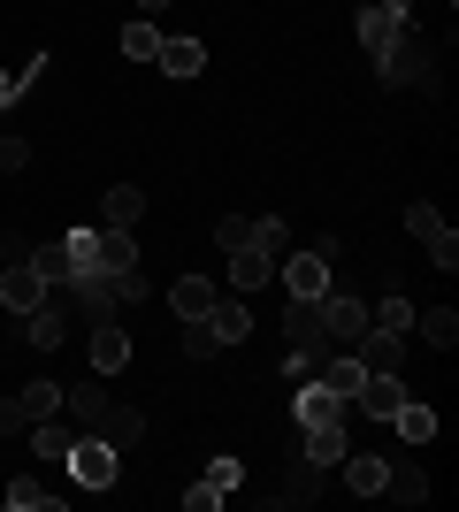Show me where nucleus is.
<instances>
[{
	"instance_id": "5701e85b",
	"label": "nucleus",
	"mask_w": 459,
	"mask_h": 512,
	"mask_svg": "<svg viewBox=\"0 0 459 512\" xmlns=\"http://www.w3.org/2000/svg\"><path fill=\"white\" fill-rule=\"evenodd\" d=\"M31 268L46 276V291H54V283H77V260H69V245H39V253H31Z\"/></svg>"
},
{
	"instance_id": "ddd939ff",
	"label": "nucleus",
	"mask_w": 459,
	"mask_h": 512,
	"mask_svg": "<svg viewBox=\"0 0 459 512\" xmlns=\"http://www.w3.org/2000/svg\"><path fill=\"white\" fill-rule=\"evenodd\" d=\"M138 214H146V192H138V184H115V192L100 199V222H108V230H138Z\"/></svg>"
},
{
	"instance_id": "58836bf2",
	"label": "nucleus",
	"mask_w": 459,
	"mask_h": 512,
	"mask_svg": "<svg viewBox=\"0 0 459 512\" xmlns=\"http://www.w3.org/2000/svg\"><path fill=\"white\" fill-rule=\"evenodd\" d=\"M16 100V69H0V107Z\"/></svg>"
},
{
	"instance_id": "393cba45",
	"label": "nucleus",
	"mask_w": 459,
	"mask_h": 512,
	"mask_svg": "<svg viewBox=\"0 0 459 512\" xmlns=\"http://www.w3.org/2000/svg\"><path fill=\"white\" fill-rule=\"evenodd\" d=\"M123 54H131V62H153V54H161V31H153L146 16H131L123 23Z\"/></svg>"
},
{
	"instance_id": "c9c22d12",
	"label": "nucleus",
	"mask_w": 459,
	"mask_h": 512,
	"mask_svg": "<svg viewBox=\"0 0 459 512\" xmlns=\"http://www.w3.org/2000/svg\"><path fill=\"white\" fill-rule=\"evenodd\" d=\"M215 505H222V497L207 490V482H192V490H184V512H215Z\"/></svg>"
},
{
	"instance_id": "7c9ffc66",
	"label": "nucleus",
	"mask_w": 459,
	"mask_h": 512,
	"mask_svg": "<svg viewBox=\"0 0 459 512\" xmlns=\"http://www.w3.org/2000/svg\"><path fill=\"white\" fill-rule=\"evenodd\" d=\"M215 245H222V253L253 245V222H245V214H222V222H215Z\"/></svg>"
},
{
	"instance_id": "1a4fd4ad",
	"label": "nucleus",
	"mask_w": 459,
	"mask_h": 512,
	"mask_svg": "<svg viewBox=\"0 0 459 512\" xmlns=\"http://www.w3.org/2000/svg\"><path fill=\"white\" fill-rule=\"evenodd\" d=\"M215 299H222V283H207V276H176L169 283V306L184 321H207V306H215Z\"/></svg>"
},
{
	"instance_id": "20e7f679",
	"label": "nucleus",
	"mask_w": 459,
	"mask_h": 512,
	"mask_svg": "<svg viewBox=\"0 0 459 512\" xmlns=\"http://www.w3.org/2000/svg\"><path fill=\"white\" fill-rule=\"evenodd\" d=\"M284 291H291V299H322V291H329V245H322V253H291L284 260Z\"/></svg>"
},
{
	"instance_id": "ea45409f",
	"label": "nucleus",
	"mask_w": 459,
	"mask_h": 512,
	"mask_svg": "<svg viewBox=\"0 0 459 512\" xmlns=\"http://www.w3.org/2000/svg\"><path fill=\"white\" fill-rule=\"evenodd\" d=\"M161 8H169V0H138V16H161Z\"/></svg>"
},
{
	"instance_id": "c756f323",
	"label": "nucleus",
	"mask_w": 459,
	"mask_h": 512,
	"mask_svg": "<svg viewBox=\"0 0 459 512\" xmlns=\"http://www.w3.org/2000/svg\"><path fill=\"white\" fill-rule=\"evenodd\" d=\"M222 344H215V329L207 321H184V360H215Z\"/></svg>"
},
{
	"instance_id": "b1692460",
	"label": "nucleus",
	"mask_w": 459,
	"mask_h": 512,
	"mask_svg": "<svg viewBox=\"0 0 459 512\" xmlns=\"http://www.w3.org/2000/svg\"><path fill=\"white\" fill-rule=\"evenodd\" d=\"M69 444H77V436H69V428L54 421V413H46V421H31V451H39V459H62Z\"/></svg>"
},
{
	"instance_id": "4468645a",
	"label": "nucleus",
	"mask_w": 459,
	"mask_h": 512,
	"mask_svg": "<svg viewBox=\"0 0 459 512\" xmlns=\"http://www.w3.org/2000/svg\"><path fill=\"white\" fill-rule=\"evenodd\" d=\"M345 421H322V428H306V467H337L345 459Z\"/></svg>"
},
{
	"instance_id": "6e6552de",
	"label": "nucleus",
	"mask_w": 459,
	"mask_h": 512,
	"mask_svg": "<svg viewBox=\"0 0 459 512\" xmlns=\"http://www.w3.org/2000/svg\"><path fill=\"white\" fill-rule=\"evenodd\" d=\"M230 283H238V291H268V283H276V253L238 245V253H230Z\"/></svg>"
},
{
	"instance_id": "bb28decb",
	"label": "nucleus",
	"mask_w": 459,
	"mask_h": 512,
	"mask_svg": "<svg viewBox=\"0 0 459 512\" xmlns=\"http://www.w3.org/2000/svg\"><path fill=\"white\" fill-rule=\"evenodd\" d=\"M16 406H23V421H46V413H62V383H31Z\"/></svg>"
},
{
	"instance_id": "9d476101",
	"label": "nucleus",
	"mask_w": 459,
	"mask_h": 512,
	"mask_svg": "<svg viewBox=\"0 0 459 512\" xmlns=\"http://www.w3.org/2000/svg\"><path fill=\"white\" fill-rule=\"evenodd\" d=\"M284 329H291V344H299V352H322V344H329V329H322V299H291Z\"/></svg>"
},
{
	"instance_id": "2f4dec72",
	"label": "nucleus",
	"mask_w": 459,
	"mask_h": 512,
	"mask_svg": "<svg viewBox=\"0 0 459 512\" xmlns=\"http://www.w3.org/2000/svg\"><path fill=\"white\" fill-rule=\"evenodd\" d=\"M199 482H207V490H215V497H230V490H238V482H245V467H238V459H215V467L199 474Z\"/></svg>"
},
{
	"instance_id": "a878e982",
	"label": "nucleus",
	"mask_w": 459,
	"mask_h": 512,
	"mask_svg": "<svg viewBox=\"0 0 459 512\" xmlns=\"http://www.w3.org/2000/svg\"><path fill=\"white\" fill-rule=\"evenodd\" d=\"M368 329H391V337H406V329H414V299H383V306H368Z\"/></svg>"
},
{
	"instance_id": "9b49d317",
	"label": "nucleus",
	"mask_w": 459,
	"mask_h": 512,
	"mask_svg": "<svg viewBox=\"0 0 459 512\" xmlns=\"http://www.w3.org/2000/svg\"><path fill=\"white\" fill-rule=\"evenodd\" d=\"M92 367H100V375H123V367H131V337H123L115 321H92Z\"/></svg>"
},
{
	"instance_id": "f03ea898",
	"label": "nucleus",
	"mask_w": 459,
	"mask_h": 512,
	"mask_svg": "<svg viewBox=\"0 0 459 512\" xmlns=\"http://www.w3.org/2000/svg\"><path fill=\"white\" fill-rule=\"evenodd\" d=\"M360 46H368L375 62H391L398 46H406V0H368L360 8Z\"/></svg>"
},
{
	"instance_id": "2eb2a0df",
	"label": "nucleus",
	"mask_w": 459,
	"mask_h": 512,
	"mask_svg": "<svg viewBox=\"0 0 459 512\" xmlns=\"http://www.w3.org/2000/svg\"><path fill=\"white\" fill-rule=\"evenodd\" d=\"M153 62L169 69V77H199V69H207V46H199V39H161Z\"/></svg>"
},
{
	"instance_id": "4c0bfd02",
	"label": "nucleus",
	"mask_w": 459,
	"mask_h": 512,
	"mask_svg": "<svg viewBox=\"0 0 459 512\" xmlns=\"http://www.w3.org/2000/svg\"><path fill=\"white\" fill-rule=\"evenodd\" d=\"M16 428H31V421H23V406H16V398H0V436H16Z\"/></svg>"
},
{
	"instance_id": "39448f33",
	"label": "nucleus",
	"mask_w": 459,
	"mask_h": 512,
	"mask_svg": "<svg viewBox=\"0 0 459 512\" xmlns=\"http://www.w3.org/2000/svg\"><path fill=\"white\" fill-rule=\"evenodd\" d=\"M352 406L368 413V421H391V413L406 406V383H398V375H360V390H352Z\"/></svg>"
},
{
	"instance_id": "6ab92c4d",
	"label": "nucleus",
	"mask_w": 459,
	"mask_h": 512,
	"mask_svg": "<svg viewBox=\"0 0 459 512\" xmlns=\"http://www.w3.org/2000/svg\"><path fill=\"white\" fill-rule=\"evenodd\" d=\"M383 490H391L398 505H421V497H429V474H421L414 459H398V467H383Z\"/></svg>"
},
{
	"instance_id": "4be33fe9",
	"label": "nucleus",
	"mask_w": 459,
	"mask_h": 512,
	"mask_svg": "<svg viewBox=\"0 0 459 512\" xmlns=\"http://www.w3.org/2000/svg\"><path fill=\"white\" fill-rule=\"evenodd\" d=\"M62 329H69V321L54 314V306H31V314H23V337L39 344V352H54V344H62Z\"/></svg>"
},
{
	"instance_id": "f3484780",
	"label": "nucleus",
	"mask_w": 459,
	"mask_h": 512,
	"mask_svg": "<svg viewBox=\"0 0 459 512\" xmlns=\"http://www.w3.org/2000/svg\"><path fill=\"white\" fill-rule=\"evenodd\" d=\"M322 421H345V398H329L322 383H299V428H322Z\"/></svg>"
},
{
	"instance_id": "a211bd4d",
	"label": "nucleus",
	"mask_w": 459,
	"mask_h": 512,
	"mask_svg": "<svg viewBox=\"0 0 459 512\" xmlns=\"http://www.w3.org/2000/svg\"><path fill=\"white\" fill-rule=\"evenodd\" d=\"M337 467H345V482H352L360 497H383V459H375V451H345Z\"/></svg>"
},
{
	"instance_id": "423d86ee",
	"label": "nucleus",
	"mask_w": 459,
	"mask_h": 512,
	"mask_svg": "<svg viewBox=\"0 0 459 512\" xmlns=\"http://www.w3.org/2000/svg\"><path fill=\"white\" fill-rule=\"evenodd\" d=\"M92 268H100V276H131L138 268L131 230H92Z\"/></svg>"
},
{
	"instance_id": "dca6fc26",
	"label": "nucleus",
	"mask_w": 459,
	"mask_h": 512,
	"mask_svg": "<svg viewBox=\"0 0 459 512\" xmlns=\"http://www.w3.org/2000/svg\"><path fill=\"white\" fill-rule=\"evenodd\" d=\"M207 329H215V344H222V352H230V344H245V337H253V314H245V306H207Z\"/></svg>"
},
{
	"instance_id": "412c9836",
	"label": "nucleus",
	"mask_w": 459,
	"mask_h": 512,
	"mask_svg": "<svg viewBox=\"0 0 459 512\" xmlns=\"http://www.w3.org/2000/svg\"><path fill=\"white\" fill-rule=\"evenodd\" d=\"M414 329H421L429 344H437V352H452V337H459V314H452V306H429V314L414 306Z\"/></svg>"
},
{
	"instance_id": "aec40b11",
	"label": "nucleus",
	"mask_w": 459,
	"mask_h": 512,
	"mask_svg": "<svg viewBox=\"0 0 459 512\" xmlns=\"http://www.w3.org/2000/svg\"><path fill=\"white\" fill-rule=\"evenodd\" d=\"M383 428H398L406 444H429V436H437V413L421 406V398H406V406H398V413H391V421H383Z\"/></svg>"
},
{
	"instance_id": "473e14b6",
	"label": "nucleus",
	"mask_w": 459,
	"mask_h": 512,
	"mask_svg": "<svg viewBox=\"0 0 459 512\" xmlns=\"http://www.w3.org/2000/svg\"><path fill=\"white\" fill-rule=\"evenodd\" d=\"M406 230H414L421 245H437V237H444V214L437 207H406Z\"/></svg>"
},
{
	"instance_id": "c85d7f7f",
	"label": "nucleus",
	"mask_w": 459,
	"mask_h": 512,
	"mask_svg": "<svg viewBox=\"0 0 459 512\" xmlns=\"http://www.w3.org/2000/svg\"><path fill=\"white\" fill-rule=\"evenodd\" d=\"M54 505H62V497L39 490V482H16V490H8V512H54Z\"/></svg>"
},
{
	"instance_id": "f704fd0d",
	"label": "nucleus",
	"mask_w": 459,
	"mask_h": 512,
	"mask_svg": "<svg viewBox=\"0 0 459 512\" xmlns=\"http://www.w3.org/2000/svg\"><path fill=\"white\" fill-rule=\"evenodd\" d=\"M284 367H291V383H314V367H322V352H299V344H291V360H284Z\"/></svg>"
},
{
	"instance_id": "f8f14e48",
	"label": "nucleus",
	"mask_w": 459,
	"mask_h": 512,
	"mask_svg": "<svg viewBox=\"0 0 459 512\" xmlns=\"http://www.w3.org/2000/svg\"><path fill=\"white\" fill-rule=\"evenodd\" d=\"M360 375H368V367L352 360V352H337V360H322V367H314V383H322L329 398H345V406H352V390H360Z\"/></svg>"
},
{
	"instance_id": "cd10ccee",
	"label": "nucleus",
	"mask_w": 459,
	"mask_h": 512,
	"mask_svg": "<svg viewBox=\"0 0 459 512\" xmlns=\"http://www.w3.org/2000/svg\"><path fill=\"white\" fill-rule=\"evenodd\" d=\"M138 428H146V421H138V413H123V406H108V413H100V436H108L115 451H123V444H138Z\"/></svg>"
},
{
	"instance_id": "0eeeda50",
	"label": "nucleus",
	"mask_w": 459,
	"mask_h": 512,
	"mask_svg": "<svg viewBox=\"0 0 459 512\" xmlns=\"http://www.w3.org/2000/svg\"><path fill=\"white\" fill-rule=\"evenodd\" d=\"M322 329H329L337 344H352L360 329H368V306H360V299H345V291H322Z\"/></svg>"
},
{
	"instance_id": "e433bc0d",
	"label": "nucleus",
	"mask_w": 459,
	"mask_h": 512,
	"mask_svg": "<svg viewBox=\"0 0 459 512\" xmlns=\"http://www.w3.org/2000/svg\"><path fill=\"white\" fill-rule=\"evenodd\" d=\"M23 161H31V146H23V138H0V169H23Z\"/></svg>"
},
{
	"instance_id": "72a5a7b5",
	"label": "nucleus",
	"mask_w": 459,
	"mask_h": 512,
	"mask_svg": "<svg viewBox=\"0 0 459 512\" xmlns=\"http://www.w3.org/2000/svg\"><path fill=\"white\" fill-rule=\"evenodd\" d=\"M62 406L77 413V421H100V413H108V398H100V390H62Z\"/></svg>"
},
{
	"instance_id": "f257e3e1",
	"label": "nucleus",
	"mask_w": 459,
	"mask_h": 512,
	"mask_svg": "<svg viewBox=\"0 0 459 512\" xmlns=\"http://www.w3.org/2000/svg\"><path fill=\"white\" fill-rule=\"evenodd\" d=\"M62 467L85 482V490H115V474H123V451L108 444V436H77V444L62 451Z\"/></svg>"
},
{
	"instance_id": "7ed1b4c3",
	"label": "nucleus",
	"mask_w": 459,
	"mask_h": 512,
	"mask_svg": "<svg viewBox=\"0 0 459 512\" xmlns=\"http://www.w3.org/2000/svg\"><path fill=\"white\" fill-rule=\"evenodd\" d=\"M0 306H8V314H31V306H46V276L31 268V253H16L8 268H0Z\"/></svg>"
}]
</instances>
